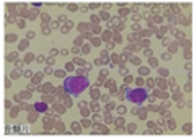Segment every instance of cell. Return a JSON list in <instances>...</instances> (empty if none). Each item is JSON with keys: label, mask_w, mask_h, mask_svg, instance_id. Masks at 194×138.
Instances as JSON below:
<instances>
[{"label": "cell", "mask_w": 194, "mask_h": 138, "mask_svg": "<svg viewBox=\"0 0 194 138\" xmlns=\"http://www.w3.org/2000/svg\"><path fill=\"white\" fill-rule=\"evenodd\" d=\"M65 91L72 94V96H78L80 93H83L88 88V80L85 76H69L64 81Z\"/></svg>", "instance_id": "6da1fadb"}, {"label": "cell", "mask_w": 194, "mask_h": 138, "mask_svg": "<svg viewBox=\"0 0 194 138\" xmlns=\"http://www.w3.org/2000/svg\"><path fill=\"white\" fill-rule=\"evenodd\" d=\"M126 98L129 99L130 103H135V104H140L147 99V91L142 89V88H137V89H130L127 91V96Z\"/></svg>", "instance_id": "7a4b0ae2"}, {"label": "cell", "mask_w": 194, "mask_h": 138, "mask_svg": "<svg viewBox=\"0 0 194 138\" xmlns=\"http://www.w3.org/2000/svg\"><path fill=\"white\" fill-rule=\"evenodd\" d=\"M34 107H36L38 110H41V112H42V110H46V104H39V103H38Z\"/></svg>", "instance_id": "3957f363"}, {"label": "cell", "mask_w": 194, "mask_h": 138, "mask_svg": "<svg viewBox=\"0 0 194 138\" xmlns=\"http://www.w3.org/2000/svg\"><path fill=\"white\" fill-rule=\"evenodd\" d=\"M26 46H28V42H26V41H23V42H21V46H20V47H21V49H24Z\"/></svg>", "instance_id": "277c9868"}]
</instances>
